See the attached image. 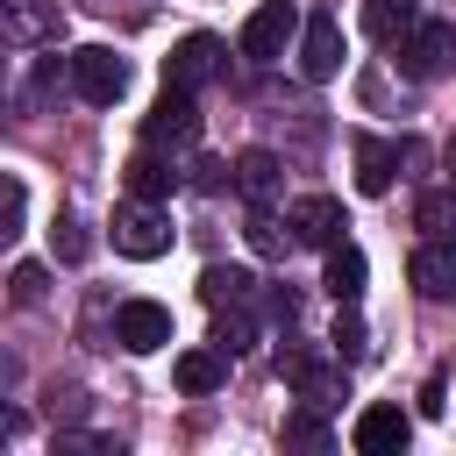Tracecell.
<instances>
[{
    "label": "cell",
    "instance_id": "7c38bea8",
    "mask_svg": "<svg viewBox=\"0 0 456 456\" xmlns=\"http://www.w3.org/2000/svg\"><path fill=\"white\" fill-rule=\"evenodd\" d=\"M285 228H292V242H306V249H328V242H342V207L328 200V192H306V200H292V214H285Z\"/></svg>",
    "mask_w": 456,
    "mask_h": 456
},
{
    "label": "cell",
    "instance_id": "ba28073f",
    "mask_svg": "<svg viewBox=\"0 0 456 456\" xmlns=\"http://www.w3.org/2000/svg\"><path fill=\"white\" fill-rule=\"evenodd\" d=\"M114 342H121L128 356L164 349V342H171V306H157V299H121V306H114Z\"/></svg>",
    "mask_w": 456,
    "mask_h": 456
},
{
    "label": "cell",
    "instance_id": "83f0119b",
    "mask_svg": "<svg viewBox=\"0 0 456 456\" xmlns=\"http://www.w3.org/2000/svg\"><path fill=\"white\" fill-rule=\"evenodd\" d=\"M43 292H50V271H43V264H21V271H14V299H21V306H43Z\"/></svg>",
    "mask_w": 456,
    "mask_h": 456
},
{
    "label": "cell",
    "instance_id": "8fae6325",
    "mask_svg": "<svg viewBox=\"0 0 456 456\" xmlns=\"http://www.w3.org/2000/svg\"><path fill=\"white\" fill-rule=\"evenodd\" d=\"M299 71H306L314 86H328V78L342 71V21H335V14H306V21H299Z\"/></svg>",
    "mask_w": 456,
    "mask_h": 456
},
{
    "label": "cell",
    "instance_id": "4316f807",
    "mask_svg": "<svg viewBox=\"0 0 456 456\" xmlns=\"http://www.w3.org/2000/svg\"><path fill=\"white\" fill-rule=\"evenodd\" d=\"M50 242H57V256H64V264H78V256H86V249H93V235H86V228H78V221H71V214H64V221H57V228H50Z\"/></svg>",
    "mask_w": 456,
    "mask_h": 456
},
{
    "label": "cell",
    "instance_id": "9a60e30c",
    "mask_svg": "<svg viewBox=\"0 0 456 456\" xmlns=\"http://www.w3.org/2000/svg\"><path fill=\"white\" fill-rule=\"evenodd\" d=\"M57 21V0H0V43H50Z\"/></svg>",
    "mask_w": 456,
    "mask_h": 456
},
{
    "label": "cell",
    "instance_id": "cb8c5ba5",
    "mask_svg": "<svg viewBox=\"0 0 456 456\" xmlns=\"http://www.w3.org/2000/svg\"><path fill=\"white\" fill-rule=\"evenodd\" d=\"M285 449H328V420H321V406L285 413Z\"/></svg>",
    "mask_w": 456,
    "mask_h": 456
},
{
    "label": "cell",
    "instance_id": "ac0fdd59",
    "mask_svg": "<svg viewBox=\"0 0 456 456\" xmlns=\"http://www.w3.org/2000/svg\"><path fill=\"white\" fill-rule=\"evenodd\" d=\"M200 299L207 306H256V271L249 264H207L200 271Z\"/></svg>",
    "mask_w": 456,
    "mask_h": 456
},
{
    "label": "cell",
    "instance_id": "44dd1931",
    "mask_svg": "<svg viewBox=\"0 0 456 456\" xmlns=\"http://www.w3.org/2000/svg\"><path fill=\"white\" fill-rule=\"evenodd\" d=\"M413 21H420L413 0H363V36H370V43H399Z\"/></svg>",
    "mask_w": 456,
    "mask_h": 456
},
{
    "label": "cell",
    "instance_id": "d6986e66",
    "mask_svg": "<svg viewBox=\"0 0 456 456\" xmlns=\"http://www.w3.org/2000/svg\"><path fill=\"white\" fill-rule=\"evenodd\" d=\"M363 278H370L363 249H356V242H328V271H321L328 299H335V306H342V299H356V292H363Z\"/></svg>",
    "mask_w": 456,
    "mask_h": 456
},
{
    "label": "cell",
    "instance_id": "e0dca14e",
    "mask_svg": "<svg viewBox=\"0 0 456 456\" xmlns=\"http://www.w3.org/2000/svg\"><path fill=\"white\" fill-rule=\"evenodd\" d=\"M228 363H235V356L207 342V349H185V356L171 363V378H178V392H192V399H207V392H221V385H228Z\"/></svg>",
    "mask_w": 456,
    "mask_h": 456
},
{
    "label": "cell",
    "instance_id": "4fadbf2b",
    "mask_svg": "<svg viewBox=\"0 0 456 456\" xmlns=\"http://www.w3.org/2000/svg\"><path fill=\"white\" fill-rule=\"evenodd\" d=\"M349 157H356V192H363V200H385L392 178H399V142H385V135H356Z\"/></svg>",
    "mask_w": 456,
    "mask_h": 456
},
{
    "label": "cell",
    "instance_id": "2e32d148",
    "mask_svg": "<svg viewBox=\"0 0 456 456\" xmlns=\"http://www.w3.org/2000/svg\"><path fill=\"white\" fill-rule=\"evenodd\" d=\"M121 178H128V200H157V207H164V200L178 192V171H171V164H164V150H150V142L121 164Z\"/></svg>",
    "mask_w": 456,
    "mask_h": 456
},
{
    "label": "cell",
    "instance_id": "3957f363",
    "mask_svg": "<svg viewBox=\"0 0 456 456\" xmlns=\"http://www.w3.org/2000/svg\"><path fill=\"white\" fill-rule=\"evenodd\" d=\"M221 71H228V50H221V36H207V28L178 36L171 57H164V86H178V93H207Z\"/></svg>",
    "mask_w": 456,
    "mask_h": 456
},
{
    "label": "cell",
    "instance_id": "277c9868",
    "mask_svg": "<svg viewBox=\"0 0 456 456\" xmlns=\"http://www.w3.org/2000/svg\"><path fill=\"white\" fill-rule=\"evenodd\" d=\"M64 64H71L78 100H93V107H114V100L128 93V57H121V50H107V43H86V50H71Z\"/></svg>",
    "mask_w": 456,
    "mask_h": 456
},
{
    "label": "cell",
    "instance_id": "5b68a950",
    "mask_svg": "<svg viewBox=\"0 0 456 456\" xmlns=\"http://www.w3.org/2000/svg\"><path fill=\"white\" fill-rule=\"evenodd\" d=\"M114 249L135 256V264L164 256V249H171V214H164L157 200H128V207H114Z\"/></svg>",
    "mask_w": 456,
    "mask_h": 456
},
{
    "label": "cell",
    "instance_id": "484cf974",
    "mask_svg": "<svg viewBox=\"0 0 456 456\" xmlns=\"http://www.w3.org/2000/svg\"><path fill=\"white\" fill-rule=\"evenodd\" d=\"M242 235H249V249H264V256H278V249L292 242V228H278V221H271V207H249Z\"/></svg>",
    "mask_w": 456,
    "mask_h": 456
},
{
    "label": "cell",
    "instance_id": "5bb4252c",
    "mask_svg": "<svg viewBox=\"0 0 456 456\" xmlns=\"http://www.w3.org/2000/svg\"><path fill=\"white\" fill-rule=\"evenodd\" d=\"M278 178H285V164H278L271 150H235V164H228V185H235L249 207H271V200H278Z\"/></svg>",
    "mask_w": 456,
    "mask_h": 456
},
{
    "label": "cell",
    "instance_id": "ffe728a7",
    "mask_svg": "<svg viewBox=\"0 0 456 456\" xmlns=\"http://www.w3.org/2000/svg\"><path fill=\"white\" fill-rule=\"evenodd\" d=\"M214 349L249 356L256 349V306H214Z\"/></svg>",
    "mask_w": 456,
    "mask_h": 456
},
{
    "label": "cell",
    "instance_id": "6da1fadb",
    "mask_svg": "<svg viewBox=\"0 0 456 456\" xmlns=\"http://www.w3.org/2000/svg\"><path fill=\"white\" fill-rule=\"evenodd\" d=\"M449 64H456V28H449L442 14H420V21L399 36V71H406L413 86H435Z\"/></svg>",
    "mask_w": 456,
    "mask_h": 456
},
{
    "label": "cell",
    "instance_id": "f1b7e54d",
    "mask_svg": "<svg viewBox=\"0 0 456 456\" xmlns=\"http://www.w3.org/2000/svg\"><path fill=\"white\" fill-rule=\"evenodd\" d=\"M192 185H200V192H221V185H228V164H214V157L192 164Z\"/></svg>",
    "mask_w": 456,
    "mask_h": 456
},
{
    "label": "cell",
    "instance_id": "7a4b0ae2",
    "mask_svg": "<svg viewBox=\"0 0 456 456\" xmlns=\"http://www.w3.org/2000/svg\"><path fill=\"white\" fill-rule=\"evenodd\" d=\"M292 36H299V7H292V0H256L249 21H242V36H235V50H242L249 64H278Z\"/></svg>",
    "mask_w": 456,
    "mask_h": 456
},
{
    "label": "cell",
    "instance_id": "7402d4cb",
    "mask_svg": "<svg viewBox=\"0 0 456 456\" xmlns=\"http://www.w3.org/2000/svg\"><path fill=\"white\" fill-rule=\"evenodd\" d=\"M413 221H420L428 235H456V185H428V192L413 200Z\"/></svg>",
    "mask_w": 456,
    "mask_h": 456
},
{
    "label": "cell",
    "instance_id": "30bf717a",
    "mask_svg": "<svg viewBox=\"0 0 456 456\" xmlns=\"http://www.w3.org/2000/svg\"><path fill=\"white\" fill-rule=\"evenodd\" d=\"M406 278H413L420 299H456V235H428L406 256Z\"/></svg>",
    "mask_w": 456,
    "mask_h": 456
},
{
    "label": "cell",
    "instance_id": "f546056e",
    "mask_svg": "<svg viewBox=\"0 0 456 456\" xmlns=\"http://www.w3.org/2000/svg\"><path fill=\"white\" fill-rule=\"evenodd\" d=\"M442 164H449V185H456V135L442 142Z\"/></svg>",
    "mask_w": 456,
    "mask_h": 456
},
{
    "label": "cell",
    "instance_id": "9c48e42d",
    "mask_svg": "<svg viewBox=\"0 0 456 456\" xmlns=\"http://www.w3.org/2000/svg\"><path fill=\"white\" fill-rule=\"evenodd\" d=\"M349 442L363 449V456H399L406 442H413V420L392 406V399H370L363 413H356V428H349Z\"/></svg>",
    "mask_w": 456,
    "mask_h": 456
},
{
    "label": "cell",
    "instance_id": "8992f818",
    "mask_svg": "<svg viewBox=\"0 0 456 456\" xmlns=\"http://www.w3.org/2000/svg\"><path fill=\"white\" fill-rule=\"evenodd\" d=\"M142 142H150V150H192V142H200V107H192V93L164 86L157 107L142 114Z\"/></svg>",
    "mask_w": 456,
    "mask_h": 456
},
{
    "label": "cell",
    "instance_id": "603a6c76",
    "mask_svg": "<svg viewBox=\"0 0 456 456\" xmlns=\"http://www.w3.org/2000/svg\"><path fill=\"white\" fill-rule=\"evenodd\" d=\"M335 356L342 363H363V349H370V335H363V321H356V299H342V314H335Z\"/></svg>",
    "mask_w": 456,
    "mask_h": 456
},
{
    "label": "cell",
    "instance_id": "4dcf8cb0",
    "mask_svg": "<svg viewBox=\"0 0 456 456\" xmlns=\"http://www.w3.org/2000/svg\"><path fill=\"white\" fill-rule=\"evenodd\" d=\"M14 428H21V420H14V413H7V406H0V442H7V435H14Z\"/></svg>",
    "mask_w": 456,
    "mask_h": 456
},
{
    "label": "cell",
    "instance_id": "52a82bcc",
    "mask_svg": "<svg viewBox=\"0 0 456 456\" xmlns=\"http://www.w3.org/2000/svg\"><path fill=\"white\" fill-rule=\"evenodd\" d=\"M278 378L306 399V406H342V356H314V349H278Z\"/></svg>",
    "mask_w": 456,
    "mask_h": 456
},
{
    "label": "cell",
    "instance_id": "d4e9b609",
    "mask_svg": "<svg viewBox=\"0 0 456 456\" xmlns=\"http://www.w3.org/2000/svg\"><path fill=\"white\" fill-rule=\"evenodd\" d=\"M21 221H28V192H21V178L0 171V249L21 235Z\"/></svg>",
    "mask_w": 456,
    "mask_h": 456
}]
</instances>
